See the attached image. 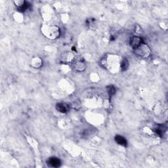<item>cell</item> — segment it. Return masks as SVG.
<instances>
[{"label":"cell","mask_w":168,"mask_h":168,"mask_svg":"<svg viewBox=\"0 0 168 168\" xmlns=\"http://www.w3.org/2000/svg\"><path fill=\"white\" fill-rule=\"evenodd\" d=\"M45 32H47V36L48 38H50L51 39H54L57 38L58 35H59V30H58V28H57V26H49V27H47V28L45 29Z\"/></svg>","instance_id":"1"},{"label":"cell","mask_w":168,"mask_h":168,"mask_svg":"<svg viewBox=\"0 0 168 168\" xmlns=\"http://www.w3.org/2000/svg\"><path fill=\"white\" fill-rule=\"evenodd\" d=\"M115 141L118 145L123 146V147H126L127 146V140L123 136L116 135L115 137Z\"/></svg>","instance_id":"7"},{"label":"cell","mask_w":168,"mask_h":168,"mask_svg":"<svg viewBox=\"0 0 168 168\" xmlns=\"http://www.w3.org/2000/svg\"><path fill=\"white\" fill-rule=\"evenodd\" d=\"M136 52L139 55H140L142 57H147L150 55V50L148 46L142 44L140 45L137 49H135Z\"/></svg>","instance_id":"2"},{"label":"cell","mask_w":168,"mask_h":168,"mask_svg":"<svg viewBox=\"0 0 168 168\" xmlns=\"http://www.w3.org/2000/svg\"><path fill=\"white\" fill-rule=\"evenodd\" d=\"M107 91L108 92V94L110 95V96L114 95V94L115 93V88L113 86H108L107 87Z\"/></svg>","instance_id":"10"},{"label":"cell","mask_w":168,"mask_h":168,"mask_svg":"<svg viewBox=\"0 0 168 168\" xmlns=\"http://www.w3.org/2000/svg\"><path fill=\"white\" fill-rule=\"evenodd\" d=\"M56 108L57 110L61 113H67L69 110V106L67 104L64 103H58L56 106Z\"/></svg>","instance_id":"6"},{"label":"cell","mask_w":168,"mask_h":168,"mask_svg":"<svg viewBox=\"0 0 168 168\" xmlns=\"http://www.w3.org/2000/svg\"><path fill=\"white\" fill-rule=\"evenodd\" d=\"M47 164L50 167H58L60 166L61 162H60V160L58 159V158L53 157V158H50L48 160Z\"/></svg>","instance_id":"4"},{"label":"cell","mask_w":168,"mask_h":168,"mask_svg":"<svg viewBox=\"0 0 168 168\" xmlns=\"http://www.w3.org/2000/svg\"><path fill=\"white\" fill-rule=\"evenodd\" d=\"M143 44V40L142 38L138 36H134L130 40V45L134 49H137L140 45Z\"/></svg>","instance_id":"3"},{"label":"cell","mask_w":168,"mask_h":168,"mask_svg":"<svg viewBox=\"0 0 168 168\" xmlns=\"http://www.w3.org/2000/svg\"><path fill=\"white\" fill-rule=\"evenodd\" d=\"M120 67H121V70H123V71L127 70L128 67H129V62L128 61V60L127 59L123 60L122 61H121V62Z\"/></svg>","instance_id":"8"},{"label":"cell","mask_w":168,"mask_h":168,"mask_svg":"<svg viewBox=\"0 0 168 168\" xmlns=\"http://www.w3.org/2000/svg\"><path fill=\"white\" fill-rule=\"evenodd\" d=\"M73 67H74V69L75 70L78 72H82L86 69V64L82 60H77L73 64Z\"/></svg>","instance_id":"5"},{"label":"cell","mask_w":168,"mask_h":168,"mask_svg":"<svg viewBox=\"0 0 168 168\" xmlns=\"http://www.w3.org/2000/svg\"><path fill=\"white\" fill-rule=\"evenodd\" d=\"M26 2L23 0H17V1H14V3L15 5L18 7L19 9H21L22 7H23L24 4H25Z\"/></svg>","instance_id":"9"}]
</instances>
